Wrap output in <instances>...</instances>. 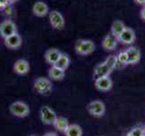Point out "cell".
Segmentation results:
<instances>
[{
    "instance_id": "6da1fadb",
    "label": "cell",
    "mask_w": 145,
    "mask_h": 136,
    "mask_svg": "<svg viewBox=\"0 0 145 136\" xmlns=\"http://www.w3.org/2000/svg\"><path fill=\"white\" fill-rule=\"evenodd\" d=\"M74 50L80 56H88L94 52L95 44L92 40L79 39L75 42Z\"/></svg>"
},
{
    "instance_id": "7a4b0ae2",
    "label": "cell",
    "mask_w": 145,
    "mask_h": 136,
    "mask_svg": "<svg viewBox=\"0 0 145 136\" xmlns=\"http://www.w3.org/2000/svg\"><path fill=\"white\" fill-rule=\"evenodd\" d=\"M9 111L14 116L18 118H25L29 115L30 109L27 104L22 101H16L9 106Z\"/></svg>"
},
{
    "instance_id": "3957f363",
    "label": "cell",
    "mask_w": 145,
    "mask_h": 136,
    "mask_svg": "<svg viewBox=\"0 0 145 136\" xmlns=\"http://www.w3.org/2000/svg\"><path fill=\"white\" fill-rule=\"evenodd\" d=\"M17 33V27L15 22L10 19L3 20L0 23V36L5 39L14 34Z\"/></svg>"
},
{
    "instance_id": "277c9868",
    "label": "cell",
    "mask_w": 145,
    "mask_h": 136,
    "mask_svg": "<svg viewBox=\"0 0 145 136\" xmlns=\"http://www.w3.org/2000/svg\"><path fill=\"white\" fill-rule=\"evenodd\" d=\"M49 22L53 28L57 30H62L65 26V17L57 10H52L49 12Z\"/></svg>"
},
{
    "instance_id": "5b68a950",
    "label": "cell",
    "mask_w": 145,
    "mask_h": 136,
    "mask_svg": "<svg viewBox=\"0 0 145 136\" xmlns=\"http://www.w3.org/2000/svg\"><path fill=\"white\" fill-rule=\"evenodd\" d=\"M40 117L44 124H54L58 116L51 107L44 105L40 110Z\"/></svg>"
},
{
    "instance_id": "8992f818",
    "label": "cell",
    "mask_w": 145,
    "mask_h": 136,
    "mask_svg": "<svg viewBox=\"0 0 145 136\" xmlns=\"http://www.w3.org/2000/svg\"><path fill=\"white\" fill-rule=\"evenodd\" d=\"M86 110L88 111L90 114L95 117H102L104 112H105V104L102 101L99 100H94V101L91 102L86 106Z\"/></svg>"
},
{
    "instance_id": "52a82bcc",
    "label": "cell",
    "mask_w": 145,
    "mask_h": 136,
    "mask_svg": "<svg viewBox=\"0 0 145 136\" xmlns=\"http://www.w3.org/2000/svg\"><path fill=\"white\" fill-rule=\"evenodd\" d=\"M34 89L38 94H47L52 90V83L48 78L45 77H39L34 83Z\"/></svg>"
},
{
    "instance_id": "ba28073f",
    "label": "cell",
    "mask_w": 145,
    "mask_h": 136,
    "mask_svg": "<svg viewBox=\"0 0 145 136\" xmlns=\"http://www.w3.org/2000/svg\"><path fill=\"white\" fill-rule=\"evenodd\" d=\"M4 44L7 48L16 50L17 48H19L22 45V37L18 33L14 34L10 36H8V37L5 38Z\"/></svg>"
},
{
    "instance_id": "9c48e42d",
    "label": "cell",
    "mask_w": 145,
    "mask_h": 136,
    "mask_svg": "<svg viewBox=\"0 0 145 136\" xmlns=\"http://www.w3.org/2000/svg\"><path fill=\"white\" fill-rule=\"evenodd\" d=\"M13 69L16 74L19 75H26L30 70L29 62L25 60V59H18V60H16L15 63H14Z\"/></svg>"
},
{
    "instance_id": "30bf717a",
    "label": "cell",
    "mask_w": 145,
    "mask_h": 136,
    "mask_svg": "<svg viewBox=\"0 0 145 136\" xmlns=\"http://www.w3.org/2000/svg\"><path fill=\"white\" fill-rule=\"evenodd\" d=\"M135 39H136V35L133 29L131 28V27L126 26L124 31L122 32L121 35L119 36V38H118V41H120V42L125 44H131L134 43Z\"/></svg>"
},
{
    "instance_id": "8fae6325",
    "label": "cell",
    "mask_w": 145,
    "mask_h": 136,
    "mask_svg": "<svg viewBox=\"0 0 145 136\" xmlns=\"http://www.w3.org/2000/svg\"><path fill=\"white\" fill-rule=\"evenodd\" d=\"M32 12L37 17H44L49 14V7L46 3L43 1H37L32 7Z\"/></svg>"
},
{
    "instance_id": "7c38bea8",
    "label": "cell",
    "mask_w": 145,
    "mask_h": 136,
    "mask_svg": "<svg viewBox=\"0 0 145 136\" xmlns=\"http://www.w3.org/2000/svg\"><path fill=\"white\" fill-rule=\"evenodd\" d=\"M111 73H112V71L109 69V68L107 67V65L103 62V63H98V65L94 67L93 76V79L95 81L99 78H103V77L109 76L111 75Z\"/></svg>"
},
{
    "instance_id": "4fadbf2b",
    "label": "cell",
    "mask_w": 145,
    "mask_h": 136,
    "mask_svg": "<svg viewBox=\"0 0 145 136\" xmlns=\"http://www.w3.org/2000/svg\"><path fill=\"white\" fill-rule=\"evenodd\" d=\"M61 54L62 52L57 48H50L44 53V60L49 65H54L59 57H60Z\"/></svg>"
},
{
    "instance_id": "5bb4252c",
    "label": "cell",
    "mask_w": 145,
    "mask_h": 136,
    "mask_svg": "<svg viewBox=\"0 0 145 136\" xmlns=\"http://www.w3.org/2000/svg\"><path fill=\"white\" fill-rule=\"evenodd\" d=\"M94 85L97 90L102 92H107L112 88V81L109 76L99 78L94 81Z\"/></svg>"
},
{
    "instance_id": "9a60e30c",
    "label": "cell",
    "mask_w": 145,
    "mask_h": 136,
    "mask_svg": "<svg viewBox=\"0 0 145 136\" xmlns=\"http://www.w3.org/2000/svg\"><path fill=\"white\" fill-rule=\"evenodd\" d=\"M118 39L114 37L112 34H108L104 36L102 42V46L106 51H112L117 47Z\"/></svg>"
},
{
    "instance_id": "2e32d148",
    "label": "cell",
    "mask_w": 145,
    "mask_h": 136,
    "mask_svg": "<svg viewBox=\"0 0 145 136\" xmlns=\"http://www.w3.org/2000/svg\"><path fill=\"white\" fill-rule=\"evenodd\" d=\"M129 58V65H135L140 62L142 58V54H140V49L134 46H131L127 50H125Z\"/></svg>"
},
{
    "instance_id": "e0dca14e",
    "label": "cell",
    "mask_w": 145,
    "mask_h": 136,
    "mask_svg": "<svg viewBox=\"0 0 145 136\" xmlns=\"http://www.w3.org/2000/svg\"><path fill=\"white\" fill-rule=\"evenodd\" d=\"M125 28H126V26L123 22L121 20H115V21H113V23L112 24L111 34L118 39Z\"/></svg>"
},
{
    "instance_id": "ac0fdd59",
    "label": "cell",
    "mask_w": 145,
    "mask_h": 136,
    "mask_svg": "<svg viewBox=\"0 0 145 136\" xmlns=\"http://www.w3.org/2000/svg\"><path fill=\"white\" fill-rule=\"evenodd\" d=\"M65 70H62L60 68L56 67V65H52L48 72L49 78H51L52 80H56V81L62 80L63 77H65Z\"/></svg>"
},
{
    "instance_id": "d6986e66",
    "label": "cell",
    "mask_w": 145,
    "mask_h": 136,
    "mask_svg": "<svg viewBox=\"0 0 145 136\" xmlns=\"http://www.w3.org/2000/svg\"><path fill=\"white\" fill-rule=\"evenodd\" d=\"M70 62H71V60H70L69 56L65 53H62L60 57H59V59L57 60V62L56 63V65H54L58 68H60V69H62V70L65 71L67 68L69 67Z\"/></svg>"
},
{
    "instance_id": "ffe728a7",
    "label": "cell",
    "mask_w": 145,
    "mask_h": 136,
    "mask_svg": "<svg viewBox=\"0 0 145 136\" xmlns=\"http://www.w3.org/2000/svg\"><path fill=\"white\" fill-rule=\"evenodd\" d=\"M65 136H83V130L78 124H69L65 131Z\"/></svg>"
},
{
    "instance_id": "44dd1931",
    "label": "cell",
    "mask_w": 145,
    "mask_h": 136,
    "mask_svg": "<svg viewBox=\"0 0 145 136\" xmlns=\"http://www.w3.org/2000/svg\"><path fill=\"white\" fill-rule=\"evenodd\" d=\"M54 127H56V129L58 130L59 131H63V133H65V130L67 129V127L69 126V122H68V120L65 117H57V119L54 122Z\"/></svg>"
},
{
    "instance_id": "7402d4cb",
    "label": "cell",
    "mask_w": 145,
    "mask_h": 136,
    "mask_svg": "<svg viewBox=\"0 0 145 136\" xmlns=\"http://www.w3.org/2000/svg\"><path fill=\"white\" fill-rule=\"evenodd\" d=\"M107 67L110 69L112 72L116 68V63H117V57L116 56H109L103 62Z\"/></svg>"
},
{
    "instance_id": "603a6c76",
    "label": "cell",
    "mask_w": 145,
    "mask_h": 136,
    "mask_svg": "<svg viewBox=\"0 0 145 136\" xmlns=\"http://www.w3.org/2000/svg\"><path fill=\"white\" fill-rule=\"evenodd\" d=\"M116 57H117V61L120 63H121L123 66L129 65V58H128V54H127L126 51H121L116 56Z\"/></svg>"
},
{
    "instance_id": "cb8c5ba5",
    "label": "cell",
    "mask_w": 145,
    "mask_h": 136,
    "mask_svg": "<svg viewBox=\"0 0 145 136\" xmlns=\"http://www.w3.org/2000/svg\"><path fill=\"white\" fill-rule=\"evenodd\" d=\"M143 133H144V129L140 128V127H134L127 134L130 136H142Z\"/></svg>"
},
{
    "instance_id": "d4e9b609",
    "label": "cell",
    "mask_w": 145,
    "mask_h": 136,
    "mask_svg": "<svg viewBox=\"0 0 145 136\" xmlns=\"http://www.w3.org/2000/svg\"><path fill=\"white\" fill-rule=\"evenodd\" d=\"M140 17L142 20L145 21V5L142 6V9H140Z\"/></svg>"
},
{
    "instance_id": "484cf974",
    "label": "cell",
    "mask_w": 145,
    "mask_h": 136,
    "mask_svg": "<svg viewBox=\"0 0 145 136\" xmlns=\"http://www.w3.org/2000/svg\"><path fill=\"white\" fill-rule=\"evenodd\" d=\"M135 4L140 5V6H144L145 5V0H133Z\"/></svg>"
},
{
    "instance_id": "4316f807",
    "label": "cell",
    "mask_w": 145,
    "mask_h": 136,
    "mask_svg": "<svg viewBox=\"0 0 145 136\" xmlns=\"http://www.w3.org/2000/svg\"><path fill=\"white\" fill-rule=\"evenodd\" d=\"M44 136H57L56 133H46Z\"/></svg>"
},
{
    "instance_id": "83f0119b",
    "label": "cell",
    "mask_w": 145,
    "mask_h": 136,
    "mask_svg": "<svg viewBox=\"0 0 145 136\" xmlns=\"http://www.w3.org/2000/svg\"><path fill=\"white\" fill-rule=\"evenodd\" d=\"M142 136H145V131H144V133H143L142 134Z\"/></svg>"
},
{
    "instance_id": "f1b7e54d",
    "label": "cell",
    "mask_w": 145,
    "mask_h": 136,
    "mask_svg": "<svg viewBox=\"0 0 145 136\" xmlns=\"http://www.w3.org/2000/svg\"><path fill=\"white\" fill-rule=\"evenodd\" d=\"M126 136H130V135H128V134H127V135H126Z\"/></svg>"
},
{
    "instance_id": "f546056e",
    "label": "cell",
    "mask_w": 145,
    "mask_h": 136,
    "mask_svg": "<svg viewBox=\"0 0 145 136\" xmlns=\"http://www.w3.org/2000/svg\"><path fill=\"white\" fill-rule=\"evenodd\" d=\"M31 136H35V135H31Z\"/></svg>"
},
{
    "instance_id": "4dcf8cb0",
    "label": "cell",
    "mask_w": 145,
    "mask_h": 136,
    "mask_svg": "<svg viewBox=\"0 0 145 136\" xmlns=\"http://www.w3.org/2000/svg\"><path fill=\"white\" fill-rule=\"evenodd\" d=\"M144 131H145V128H144Z\"/></svg>"
}]
</instances>
